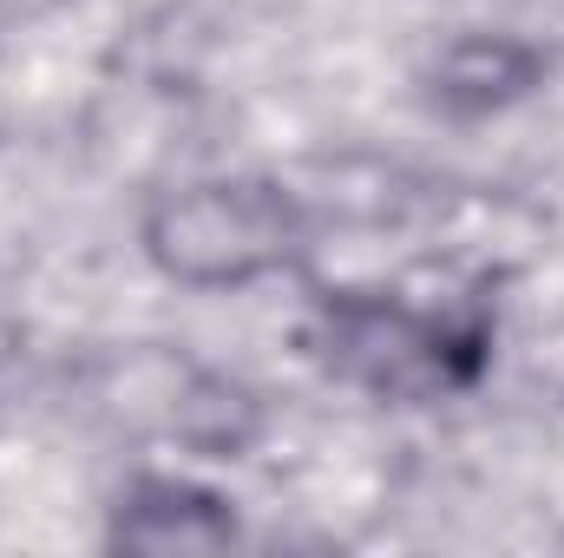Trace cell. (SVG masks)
I'll use <instances>...</instances> for the list:
<instances>
[{"label":"cell","instance_id":"cell-1","mask_svg":"<svg viewBox=\"0 0 564 558\" xmlns=\"http://www.w3.org/2000/svg\"><path fill=\"white\" fill-rule=\"evenodd\" d=\"M282 244V211L270 197L243 191V184H204L191 191L171 224L158 230V250L171 270L197 282H224V277H250L276 257Z\"/></svg>","mask_w":564,"mask_h":558}]
</instances>
